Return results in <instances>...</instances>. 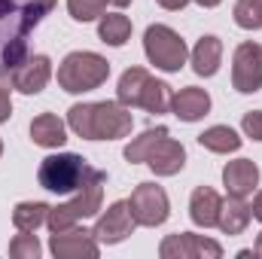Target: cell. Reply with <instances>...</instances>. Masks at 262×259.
Listing matches in <instances>:
<instances>
[{"instance_id": "9c48e42d", "label": "cell", "mask_w": 262, "mask_h": 259, "mask_svg": "<svg viewBox=\"0 0 262 259\" xmlns=\"http://www.w3.org/2000/svg\"><path fill=\"white\" fill-rule=\"evenodd\" d=\"M162 259H220L223 247L204 235L192 232H180V235H168L159 247Z\"/></svg>"}, {"instance_id": "f546056e", "label": "cell", "mask_w": 262, "mask_h": 259, "mask_svg": "<svg viewBox=\"0 0 262 259\" xmlns=\"http://www.w3.org/2000/svg\"><path fill=\"white\" fill-rule=\"evenodd\" d=\"M12 116V101H9V85H0V122H9Z\"/></svg>"}, {"instance_id": "e575fe53", "label": "cell", "mask_w": 262, "mask_h": 259, "mask_svg": "<svg viewBox=\"0 0 262 259\" xmlns=\"http://www.w3.org/2000/svg\"><path fill=\"white\" fill-rule=\"evenodd\" d=\"M198 6H207V9H210V6H220V3H223V0H195Z\"/></svg>"}, {"instance_id": "5bb4252c", "label": "cell", "mask_w": 262, "mask_h": 259, "mask_svg": "<svg viewBox=\"0 0 262 259\" xmlns=\"http://www.w3.org/2000/svg\"><path fill=\"white\" fill-rule=\"evenodd\" d=\"M146 165L152 168V174L156 177H174V174H180L183 171V165H186V149H183V143L180 140H174L171 134L149 153V159H146Z\"/></svg>"}, {"instance_id": "1f68e13d", "label": "cell", "mask_w": 262, "mask_h": 259, "mask_svg": "<svg viewBox=\"0 0 262 259\" xmlns=\"http://www.w3.org/2000/svg\"><path fill=\"white\" fill-rule=\"evenodd\" d=\"M250 213H253V217H256V220L262 223V192H256L253 204H250Z\"/></svg>"}, {"instance_id": "d4e9b609", "label": "cell", "mask_w": 262, "mask_h": 259, "mask_svg": "<svg viewBox=\"0 0 262 259\" xmlns=\"http://www.w3.org/2000/svg\"><path fill=\"white\" fill-rule=\"evenodd\" d=\"M235 25L244 31L262 28V0H238L235 3Z\"/></svg>"}, {"instance_id": "83f0119b", "label": "cell", "mask_w": 262, "mask_h": 259, "mask_svg": "<svg viewBox=\"0 0 262 259\" xmlns=\"http://www.w3.org/2000/svg\"><path fill=\"white\" fill-rule=\"evenodd\" d=\"M25 58H28V43H25V37L18 34L15 40H9V43L3 46V67H6V70H15Z\"/></svg>"}, {"instance_id": "d590c367", "label": "cell", "mask_w": 262, "mask_h": 259, "mask_svg": "<svg viewBox=\"0 0 262 259\" xmlns=\"http://www.w3.org/2000/svg\"><path fill=\"white\" fill-rule=\"evenodd\" d=\"M0 153H3V140H0Z\"/></svg>"}, {"instance_id": "4fadbf2b", "label": "cell", "mask_w": 262, "mask_h": 259, "mask_svg": "<svg viewBox=\"0 0 262 259\" xmlns=\"http://www.w3.org/2000/svg\"><path fill=\"white\" fill-rule=\"evenodd\" d=\"M223 186L229 195H238V198H247L253 195V189L259 186V168L256 162L250 159H235L223 168Z\"/></svg>"}, {"instance_id": "5b68a950", "label": "cell", "mask_w": 262, "mask_h": 259, "mask_svg": "<svg viewBox=\"0 0 262 259\" xmlns=\"http://www.w3.org/2000/svg\"><path fill=\"white\" fill-rule=\"evenodd\" d=\"M143 52L149 58V64H156L165 73H177L180 67L186 64L189 49L183 43V37L168 28V25H149L143 34Z\"/></svg>"}, {"instance_id": "9a60e30c", "label": "cell", "mask_w": 262, "mask_h": 259, "mask_svg": "<svg viewBox=\"0 0 262 259\" xmlns=\"http://www.w3.org/2000/svg\"><path fill=\"white\" fill-rule=\"evenodd\" d=\"M207 110H210V95L204 89L186 85L177 95H171V113L183 122H198L201 116H207Z\"/></svg>"}, {"instance_id": "ac0fdd59", "label": "cell", "mask_w": 262, "mask_h": 259, "mask_svg": "<svg viewBox=\"0 0 262 259\" xmlns=\"http://www.w3.org/2000/svg\"><path fill=\"white\" fill-rule=\"evenodd\" d=\"M250 220H253L250 204H247L244 198H238V195H229V198L223 201V207H220V220H216V226H220L226 235H241V232L247 229Z\"/></svg>"}, {"instance_id": "7a4b0ae2", "label": "cell", "mask_w": 262, "mask_h": 259, "mask_svg": "<svg viewBox=\"0 0 262 259\" xmlns=\"http://www.w3.org/2000/svg\"><path fill=\"white\" fill-rule=\"evenodd\" d=\"M116 101L125 104V107H143L146 113L152 116H162L171 110V89L168 82L156 79L149 70L143 67H128L122 76H119V85H116Z\"/></svg>"}, {"instance_id": "4316f807", "label": "cell", "mask_w": 262, "mask_h": 259, "mask_svg": "<svg viewBox=\"0 0 262 259\" xmlns=\"http://www.w3.org/2000/svg\"><path fill=\"white\" fill-rule=\"evenodd\" d=\"M40 253H43V247H40L37 235H31V232H21L9 241V256L12 259H37Z\"/></svg>"}, {"instance_id": "8992f818", "label": "cell", "mask_w": 262, "mask_h": 259, "mask_svg": "<svg viewBox=\"0 0 262 259\" xmlns=\"http://www.w3.org/2000/svg\"><path fill=\"white\" fill-rule=\"evenodd\" d=\"M85 171H89V165H85L82 156H76V153H58V156H46L43 159V165L37 171V180H40L43 189L64 195V192H76L82 186Z\"/></svg>"}, {"instance_id": "8fae6325", "label": "cell", "mask_w": 262, "mask_h": 259, "mask_svg": "<svg viewBox=\"0 0 262 259\" xmlns=\"http://www.w3.org/2000/svg\"><path fill=\"white\" fill-rule=\"evenodd\" d=\"M49 250L58 259H95L101 253L98 238L85 229H64V232H52L49 238Z\"/></svg>"}, {"instance_id": "7c38bea8", "label": "cell", "mask_w": 262, "mask_h": 259, "mask_svg": "<svg viewBox=\"0 0 262 259\" xmlns=\"http://www.w3.org/2000/svg\"><path fill=\"white\" fill-rule=\"evenodd\" d=\"M52 76V61L46 55H28L21 64L12 70V85L25 95H40Z\"/></svg>"}, {"instance_id": "3957f363", "label": "cell", "mask_w": 262, "mask_h": 259, "mask_svg": "<svg viewBox=\"0 0 262 259\" xmlns=\"http://www.w3.org/2000/svg\"><path fill=\"white\" fill-rule=\"evenodd\" d=\"M104 180H107V174H104V171L89 168V171H85L82 186L76 189V195H73L70 201H64V204L49 207L46 226H49L52 232H64V229H73L79 220L95 217V213L101 210V204H104Z\"/></svg>"}, {"instance_id": "cb8c5ba5", "label": "cell", "mask_w": 262, "mask_h": 259, "mask_svg": "<svg viewBox=\"0 0 262 259\" xmlns=\"http://www.w3.org/2000/svg\"><path fill=\"white\" fill-rule=\"evenodd\" d=\"M131 0H67V12L76 21H95L107 12V6H128Z\"/></svg>"}, {"instance_id": "4dcf8cb0", "label": "cell", "mask_w": 262, "mask_h": 259, "mask_svg": "<svg viewBox=\"0 0 262 259\" xmlns=\"http://www.w3.org/2000/svg\"><path fill=\"white\" fill-rule=\"evenodd\" d=\"M156 3H159L162 9H171V12H177V9H183L189 0H156Z\"/></svg>"}, {"instance_id": "44dd1931", "label": "cell", "mask_w": 262, "mask_h": 259, "mask_svg": "<svg viewBox=\"0 0 262 259\" xmlns=\"http://www.w3.org/2000/svg\"><path fill=\"white\" fill-rule=\"evenodd\" d=\"M198 143L204 146V149H210V153H235V149H241V137H238V131L229 128V125H213V128L201 131L198 134Z\"/></svg>"}, {"instance_id": "ffe728a7", "label": "cell", "mask_w": 262, "mask_h": 259, "mask_svg": "<svg viewBox=\"0 0 262 259\" xmlns=\"http://www.w3.org/2000/svg\"><path fill=\"white\" fill-rule=\"evenodd\" d=\"M98 37H101L107 46H125L128 37H131L128 15H122V12H107V15H101V21H98Z\"/></svg>"}, {"instance_id": "e0dca14e", "label": "cell", "mask_w": 262, "mask_h": 259, "mask_svg": "<svg viewBox=\"0 0 262 259\" xmlns=\"http://www.w3.org/2000/svg\"><path fill=\"white\" fill-rule=\"evenodd\" d=\"M31 140L37 146H46V149H58L67 140V128L64 122L55 116V113H40L34 122H31Z\"/></svg>"}, {"instance_id": "603a6c76", "label": "cell", "mask_w": 262, "mask_h": 259, "mask_svg": "<svg viewBox=\"0 0 262 259\" xmlns=\"http://www.w3.org/2000/svg\"><path fill=\"white\" fill-rule=\"evenodd\" d=\"M165 137H168V128H165V125H159V128H146L140 137H134L128 146H125V159H128L131 165L146 162V159H149V153H152Z\"/></svg>"}, {"instance_id": "52a82bcc", "label": "cell", "mask_w": 262, "mask_h": 259, "mask_svg": "<svg viewBox=\"0 0 262 259\" xmlns=\"http://www.w3.org/2000/svg\"><path fill=\"white\" fill-rule=\"evenodd\" d=\"M131 217L137 226H146V229H156L168 220L171 213V204H168V192L156 183H140L128 198Z\"/></svg>"}, {"instance_id": "484cf974", "label": "cell", "mask_w": 262, "mask_h": 259, "mask_svg": "<svg viewBox=\"0 0 262 259\" xmlns=\"http://www.w3.org/2000/svg\"><path fill=\"white\" fill-rule=\"evenodd\" d=\"M55 6V0H28L25 6H21V21H18V34L25 37L31 28H37L40 25V18L49 12Z\"/></svg>"}, {"instance_id": "f1b7e54d", "label": "cell", "mask_w": 262, "mask_h": 259, "mask_svg": "<svg viewBox=\"0 0 262 259\" xmlns=\"http://www.w3.org/2000/svg\"><path fill=\"white\" fill-rule=\"evenodd\" d=\"M241 128H244V134H247V137H253V140H262V110H250V113L244 116Z\"/></svg>"}, {"instance_id": "30bf717a", "label": "cell", "mask_w": 262, "mask_h": 259, "mask_svg": "<svg viewBox=\"0 0 262 259\" xmlns=\"http://www.w3.org/2000/svg\"><path fill=\"white\" fill-rule=\"evenodd\" d=\"M134 217H131V207L128 201H113L104 213H101V220L95 223V229H92V235L98 238V244H119V241H125L131 232H134Z\"/></svg>"}, {"instance_id": "d6a6232c", "label": "cell", "mask_w": 262, "mask_h": 259, "mask_svg": "<svg viewBox=\"0 0 262 259\" xmlns=\"http://www.w3.org/2000/svg\"><path fill=\"white\" fill-rule=\"evenodd\" d=\"M12 12H15V3L12 0H0V18L3 15H12Z\"/></svg>"}, {"instance_id": "836d02e7", "label": "cell", "mask_w": 262, "mask_h": 259, "mask_svg": "<svg viewBox=\"0 0 262 259\" xmlns=\"http://www.w3.org/2000/svg\"><path fill=\"white\" fill-rule=\"evenodd\" d=\"M253 253H256V256L262 259V232L256 235V244H253Z\"/></svg>"}, {"instance_id": "ba28073f", "label": "cell", "mask_w": 262, "mask_h": 259, "mask_svg": "<svg viewBox=\"0 0 262 259\" xmlns=\"http://www.w3.org/2000/svg\"><path fill=\"white\" fill-rule=\"evenodd\" d=\"M232 85L241 95H253L262 89V46L241 43L232 58Z\"/></svg>"}, {"instance_id": "277c9868", "label": "cell", "mask_w": 262, "mask_h": 259, "mask_svg": "<svg viewBox=\"0 0 262 259\" xmlns=\"http://www.w3.org/2000/svg\"><path fill=\"white\" fill-rule=\"evenodd\" d=\"M110 76V61L98 52H70L58 64V85L70 95L92 92L104 85Z\"/></svg>"}, {"instance_id": "6da1fadb", "label": "cell", "mask_w": 262, "mask_h": 259, "mask_svg": "<svg viewBox=\"0 0 262 259\" xmlns=\"http://www.w3.org/2000/svg\"><path fill=\"white\" fill-rule=\"evenodd\" d=\"M67 125L76 137H85V140H119V137L131 134L134 116L119 101L73 104L67 110Z\"/></svg>"}, {"instance_id": "2e32d148", "label": "cell", "mask_w": 262, "mask_h": 259, "mask_svg": "<svg viewBox=\"0 0 262 259\" xmlns=\"http://www.w3.org/2000/svg\"><path fill=\"white\" fill-rule=\"evenodd\" d=\"M220 207H223V198L213 192L210 186H198L195 192H192V198H189V217L201 229H213L216 226Z\"/></svg>"}, {"instance_id": "d6986e66", "label": "cell", "mask_w": 262, "mask_h": 259, "mask_svg": "<svg viewBox=\"0 0 262 259\" xmlns=\"http://www.w3.org/2000/svg\"><path fill=\"white\" fill-rule=\"evenodd\" d=\"M220 61H223V40L213 34L201 37L192 49V70L198 76H213L220 70Z\"/></svg>"}, {"instance_id": "7402d4cb", "label": "cell", "mask_w": 262, "mask_h": 259, "mask_svg": "<svg viewBox=\"0 0 262 259\" xmlns=\"http://www.w3.org/2000/svg\"><path fill=\"white\" fill-rule=\"evenodd\" d=\"M46 217H49V204L46 201H21L12 210V223H15L18 232H37L46 223Z\"/></svg>"}]
</instances>
